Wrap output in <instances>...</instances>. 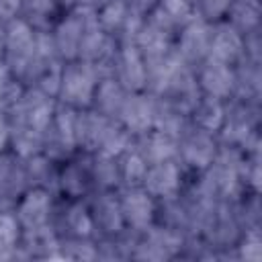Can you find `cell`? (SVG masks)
I'll use <instances>...</instances> for the list:
<instances>
[{"label": "cell", "mask_w": 262, "mask_h": 262, "mask_svg": "<svg viewBox=\"0 0 262 262\" xmlns=\"http://www.w3.org/2000/svg\"><path fill=\"white\" fill-rule=\"evenodd\" d=\"M98 80H100L98 72L88 61H82V59L66 61L55 98L59 104H66L76 111H86L92 106Z\"/></svg>", "instance_id": "6da1fadb"}, {"label": "cell", "mask_w": 262, "mask_h": 262, "mask_svg": "<svg viewBox=\"0 0 262 262\" xmlns=\"http://www.w3.org/2000/svg\"><path fill=\"white\" fill-rule=\"evenodd\" d=\"M55 192L41 188V186H29L25 194L16 201L12 213L16 215V221L23 229V235H41L47 231H55L53 217H55Z\"/></svg>", "instance_id": "7a4b0ae2"}, {"label": "cell", "mask_w": 262, "mask_h": 262, "mask_svg": "<svg viewBox=\"0 0 262 262\" xmlns=\"http://www.w3.org/2000/svg\"><path fill=\"white\" fill-rule=\"evenodd\" d=\"M2 39H4V66L23 82V76L35 53L37 31L18 16L2 25Z\"/></svg>", "instance_id": "3957f363"}, {"label": "cell", "mask_w": 262, "mask_h": 262, "mask_svg": "<svg viewBox=\"0 0 262 262\" xmlns=\"http://www.w3.org/2000/svg\"><path fill=\"white\" fill-rule=\"evenodd\" d=\"M78 111L70 108L66 104L57 102V108L53 113L51 125L45 133V145L43 154H47L57 164L66 162L68 158L78 154Z\"/></svg>", "instance_id": "277c9868"}, {"label": "cell", "mask_w": 262, "mask_h": 262, "mask_svg": "<svg viewBox=\"0 0 262 262\" xmlns=\"http://www.w3.org/2000/svg\"><path fill=\"white\" fill-rule=\"evenodd\" d=\"M219 147H221V141L215 133L203 131L194 125H188L178 137V158L176 160L184 168L201 174L215 162Z\"/></svg>", "instance_id": "5b68a950"}, {"label": "cell", "mask_w": 262, "mask_h": 262, "mask_svg": "<svg viewBox=\"0 0 262 262\" xmlns=\"http://www.w3.org/2000/svg\"><path fill=\"white\" fill-rule=\"evenodd\" d=\"M57 108V100L37 88H27L18 104L8 113L10 125L14 127H27L41 135L47 133L53 113Z\"/></svg>", "instance_id": "8992f818"}, {"label": "cell", "mask_w": 262, "mask_h": 262, "mask_svg": "<svg viewBox=\"0 0 262 262\" xmlns=\"http://www.w3.org/2000/svg\"><path fill=\"white\" fill-rule=\"evenodd\" d=\"M121 213L127 231H133L137 235L145 233L151 225L158 221V201L143 188V186H131L121 188L119 192Z\"/></svg>", "instance_id": "52a82bcc"}, {"label": "cell", "mask_w": 262, "mask_h": 262, "mask_svg": "<svg viewBox=\"0 0 262 262\" xmlns=\"http://www.w3.org/2000/svg\"><path fill=\"white\" fill-rule=\"evenodd\" d=\"M209 33H211V23L203 20L196 14L180 25L174 39V55L180 59V63L194 70L199 63L207 59Z\"/></svg>", "instance_id": "ba28073f"}, {"label": "cell", "mask_w": 262, "mask_h": 262, "mask_svg": "<svg viewBox=\"0 0 262 262\" xmlns=\"http://www.w3.org/2000/svg\"><path fill=\"white\" fill-rule=\"evenodd\" d=\"M113 78L127 92L147 90V63L135 43H119L113 63Z\"/></svg>", "instance_id": "9c48e42d"}, {"label": "cell", "mask_w": 262, "mask_h": 262, "mask_svg": "<svg viewBox=\"0 0 262 262\" xmlns=\"http://www.w3.org/2000/svg\"><path fill=\"white\" fill-rule=\"evenodd\" d=\"M244 49H246L244 35L237 29H233L225 18L211 23L207 59L235 68L244 61Z\"/></svg>", "instance_id": "30bf717a"}, {"label": "cell", "mask_w": 262, "mask_h": 262, "mask_svg": "<svg viewBox=\"0 0 262 262\" xmlns=\"http://www.w3.org/2000/svg\"><path fill=\"white\" fill-rule=\"evenodd\" d=\"M92 192H94V182L90 174L88 154H82V158L72 156L59 164L57 194H61L63 201H82L88 199Z\"/></svg>", "instance_id": "8fae6325"}, {"label": "cell", "mask_w": 262, "mask_h": 262, "mask_svg": "<svg viewBox=\"0 0 262 262\" xmlns=\"http://www.w3.org/2000/svg\"><path fill=\"white\" fill-rule=\"evenodd\" d=\"M84 27H86V6H76L72 10H66L57 18L53 29L49 31L53 45H55V49L63 61L78 59Z\"/></svg>", "instance_id": "7c38bea8"}, {"label": "cell", "mask_w": 262, "mask_h": 262, "mask_svg": "<svg viewBox=\"0 0 262 262\" xmlns=\"http://www.w3.org/2000/svg\"><path fill=\"white\" fill-rule=\"evenodd\" d=\"M29 186L25 158L12 149L0 154V211H12Z\"/></svg>", "instance_id": "4fadbf2b"}, {"label": "cell", "mask_w": 262, "mask_h": 262, "mask_svg": "<svg viewBox=\"0 0 262 262\" xmlns=\"http://www.w3.org/2000/svg\"><path fill=\"white\" fill-rule=\"evenodd\" d=\"M156 108H158V96L151 94L149 90L127 92L117 121L131 133V137H139L149 129H154Z\"/></svg>", "instance_id": "5bb4252c"}, {"label": "cell", "mask_w": 262, "mask_h": 262, "mask_svg": "<svg viewBox=\"0 0 262 262\" xmlns=\"http://www.w3.org/2000/svg\"><path fill=\"white\" fill-rule=\"evenodd\" d=\"M182 164L178 160H166L158 164H149L143 176V188L158 201H172L180 196L182 190Z\"/></svg>", "instance_id": "9a60e30c"}, {"label": "cell", "mask_w": 262, "mask_h": 262, "mask_svg": "<svg viewBox=\"0 0 262 262\" xmlns=\"http://www.w3.org/2000/svg\"><path fill=\"white\" fill-rule=\"evenodd\" d=\"M88 207L92 213L94 229L102 237H117L127 231L117 190H94L92 201H88Z\"/></svg>", "instance_id": "2e32d148"}, {"label": "cell", "mask_w": 262, "mask_h": 262, "mask_svg": "<svg viewBox=\"0 0 262 262\" xmlns=\"http://www.w3.org/2000/svg\"><path fill=\"white\" fill-rule=\"evenodd\" d=\"M194 78L201 94L229 102L235 92V68L205 59L194 68Z\"/></svg>", "instance_id": "e0dca14e"}, {"label": "cell", "mask_w": 262, "mask_h": 262, "mask_svg": "<svg viewBox=\"0 0 262 262\" xmlns=\"http://www.w3.org/2000/svg\"><path fill=\"white\" fill-rule=\"evenodd\" d=\"M53 227L63 239H94L96 229L88 201H66L61 213H55Z\"/></svg>", "instance_id": "ac0fdd59"}, {"label": "cell", "mask_w": 262, "mask_h": 262, "mask_svg": "<svg viewBox=\"0 0 262 262\" xmlns=\"http://www.w3.org/2000/svg\"><path fill=\"white\" fill-rule=\"evenodd\" d=\"M133 143L145 158L147 166L178 158V139L160 129H149L147 133L133 137Z\"/></svg>", "instance_id": "d6986e66"}, {"label": "cell", "mask_w": 262, "mask_h": 262, "mask_svg": "<svg viewBox=\"0 0 262 262\" xmlns=\"http://www.w3.org/2000/svg\"><path fill=\"white\" fill-rule=\"evenodd\" d=\"M127 90L113 78V76H104L98 80L94 98H92V111H96L98 115L106 117V119H119V113L123 108Z\"/></svg>", "instance_id": "ffe728a7"}, {"label": "cell", "mask_w": 262, "mask_h": 262, "mask_svg": "<svg viewBox=\"0 0 262 262\" xmlns=\"http://www.w3.org/2000/svg\"><path fill=\"white\" fill-rule=\"evenodd\" d=\"M225 111H227V102L225 100L201 94L199 100L194 102L190 115H188V121H190V125L217 135L221 131V127H223Z\"/></svg>", "instance_id": "44dd1931"}, {"label": "cell", "mask_w": 262, "mask_h": 262, "mask_svg": "<svg viewBox=\"0 0 262 262\" xmlns=\"http://www.w3.org/2000/svg\"><path fill=\"white\" fill-rule=\"evenodd\" d=\"M63 14L57 0H23L20 18L35 31H51L57 18Z\"/></svg>", "instance_id": "7402d4cb"}, {"label": "cell", "mask_w": 262, "mask_h": 262, "mask_svg": "<svg viewBox=\"0 0 262 262\" xmlns=\"http://www.w3.org/2000/svg\"><path fill=\"white\" fill-rule=\"evenodd\" d=\"M27 166V176L31 186H41L51 192H57V174H59V164L51 160L47 154H37L33 158L25 160Z\"/></svg>", "instance_id": "603a6c76"}, {"label": "cell", "mask_w": 262, "mask_h": 262, "mask_svg": "<svg viewBox=\"0 0 262 262\" xmlns=\"http://www.w3.org/2000/svg\"><path fill=\"white\" fill-rule=\"evenodd\" d=\"M117 166H119L121 188H131V186H141L143 184L147 162L141 156V151L135 147V143H131L123 154L117 156Z\"/></svg>", "instance_id": "cb8c5ba5"}, {"label": "cell", "mask_w": 262, "mask_h": 262, "mask_svg": "<svg viewBox=\"0 0 262 262\" xmlns=\"http://www.w3.org/2000/svg\"><path fill=\"white\" fill-rule=\"evenodd\" d=\"M90 158V174L94 182V190H119V166H117V156L108 154H88Z\"/></svg>", "instance_id": "d4e9b609"}, {"label": "cell", "mask_w": 262, "mask_h": 262, "mask_svg": "<svg viewBox=\"0 0 262 262\" xmlns=\"http://www.w3.org/2000/svg\"><path fill=\"white\" fill-rule=\"evenodd\" d=\"M225 20L242 35H250L260 27V0H231Z\"/></svg>", "instance_id": "484cf974"}, {"label": "cell", "mask_w": 262, "mask_h": 262, "mask_svg": "<svg viewBox=\"0 0 262 262\" xmlns=\"http://www.w3.org/2000/svg\"><path fill=\"white\" fill-rule=\"evenodd\" d=\"M96 18L102 31L117 39L129 18V8L125 0H104L96 6Z\"/></svg>", "instance_id": "4316f807"}, {"label": "cell", "mask_w": 262, "mask_h": 262, "mask_svg": "<svg viewBox=\"0 0 262 262\" xmlns=\"http://www.w3.org/2000/svg\"><path fill=\"white\" fill-rule=\"evenodd\" d=\"M25 90L27 86L2 63L0 66V108L4 113H10L23 98Z\"/></svg>", "instance_id": "83f0119b"}, {"label": "cell", "mask_w": 262, "mask_h": 262, "mask_svg": "<svg viewBox=\"0 0 262 262\" xmlns=\"http://www.w3.org/2000/svg\"><path fill=\"white\" fill-rule=\"evenodd\" d=\"M23 229L12 211H0V258L10 256L20 246Z\"/></svg>", "instance_id": "f1b7e54d"}, {"label": "cell", "mask_w": 262, "mask_h": 262, "mask_svg": "<svg viewBox=\"0 0 262 262\" xmlns=\"http://www.w3.org/2000/svg\"><path fill=\"white\" fill-rule=\"evenodd\" d=\"M23 0H0V25H6L20 16Z\"/></svg>", "instance_id": "f546056e"}, {"label": "cell", "mask_w": 262, "mask_h": 262, "mask_svg": "<svg viewBox=\"0 0 262 262\" xmlns=\"http://www.w3.org/2000/svg\"><path fill=\"white\" fill-rule=\"evenodd\" d=\"M158 2H160V0H125L127 8H129L133 14L143 16V18L158 6Z\"/></svg>", "instance_id": "4dcf8cb0"}, {"label": "cell", "mask_w": 262, "mask_h": 262, "mask_svg": "<svg viewBox=\"0 0 262 262\" xmlns=\"http://www.w3.org/2000/svg\"><path fill=\"white\" fill-rule=\"evenodd\" d=\"M10 149V119L8 113L0 108V154Z\"/></svg>", "instance_id": "1f68e13d"}, {"label": "cell", "mask_w": 262, "mask_h": 262, "mask_svg": "<svg viewBox=\"0 0 262 262\" xmlns=\"http://www.w3.org/2000/svg\"><path fill=\"white\" fill-rule=\"evenodd\" d=\"M57 4H59V6H61V10L66 12V10L76 8V6H78V0H57Z\"/></svg>", "instance_id": "d6a6232c"}, {"label": "cell", "mask_w": 262, "mask_h": 262, "mask_svg": "<svg viewBox=\"0 0 262 262\" xmlns=\"http://www.w3.org/2000/svg\"><path fill=\"white\" fill-rule=\"evenodd\" d=\"M4 63V39H2V25H0V66Z\"/></svg>", "instance_id": "836d02e7"}]
</instances>
